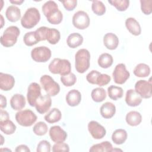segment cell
Masks as SVG:
<instances>
[{
  "mask_svg": "<svg viewBox=\"0 0 152 152\" xmlns=\"http://www.w3.org/2000/svg\"><path fill=\"white\" fill-rule=\"evenodd\" d=\"M5 16L8 21L16 22L21 18V11L15 5L9 6L5 11Z\"/></svg>",
  "mask_w": 152,
  "mask_h": 152,
  "instance_id": "cell-23",
  "label": "cell"
},
{
  "mask_svg": "<svg viewBox=\"0 0 152 152\" xmlns=\"http://www.w3.org/2000/svg\"><path fill=\"white\" fill-rule=\"evenodd\" d=\"M91 9L93 12L99 16L103 15L106 12L105 5L100 1H93Z\"/></svg>",
  "mask_w": 152,
  "mask_h": 152,
  "instance_id": "cell-35",
  "label": "cell"
},
{
  "mask_svg": "<svg viewBox=\"0 0 152 152\" xmlns=\"http://www.w3.org/2000/svg\"><path fill=\"white\" fill-rule=\"evenodd\" d=\"M107 94L111 99L116 100L123 96L124 90L121 87L112 85L107 88Z\"/></svg>",
  "mask_w": 152,
  "mask_h": 152,
  "instance_id": "cell-33",
  "label": "cell"
},
{
  "mask_svg": "<svg viewBox=\"0 0 152 152\" xmlns=\"http://www.w3.org/2000/svg\"><path fill=\"white\" fill-rule=\"evenodd\" d=\"M63 4L64 8L67 11H72L77 7V0H66V1H60Z\"/></svg>",
  "mask_w": 152,
  "mask_h": 152,
  "instance_id": "cell-45",
  "label": "cell"
},
{
  "mask_svg": "<svg viewBox=\"0 0 152 152\" xmlns=\"http://www.w3.org/2000/svg\"><path fill=\"white\" fill-rule=\"evenodd\" d=\"M150 66L144 63H140L136 65L134 68L133 72L134 74L137 77H147L150 74Z\"/></svg>",
  "mask_w": 152,
  "mask_h": 152,
  "instance_id": "cell-28",
  "label": "cell"
},
{
  "mask_svg": "<svg viewBox=\"0 0 152 152\" xmlns=\"http://www.w3.org/2000/svg\"><path fill=\"white\" fill-rule=\"evenodd\" d=\"M142 102L141 97L133 89L127 90L125 96L126 103L131 107H135L141 104Z\"/></svg>",
  "mask_w": 152,
  "mask_h": 152,
  "instance_id": "cell-17",
  "label": "cell"
},
{
  "mask_svg": "<svg viewBox=\"0 0 152 152\" xmlns=\"http://www.w3.org/2000/svg\"><path fill=\"white\" fill-rule=\"evenodd\" d=\"M111 80L110 77L106 74H100L97 80V85L100 87L107 85Z\"/></svg>",
  "mask_w": 152,
  "mask_h": 152,
  "instance_id": "cell-44",
  "label": "cell"
},
{
  "mask_svg": "<svg viewBox=\"0 0 152 152\" xmlns=\"http://www.w3.org/2000/svg\"><path fill=\"white\" fill-rule=\"evenodd\" d=\"M41 96V88L37 83H31L28 87L27 99L28 104L33 107L37 99Z\"/></svg>",
  "mask_w": 152,
  "mask_h": 152,
  "instance_id": "cell-12",
  "label": "cell"
},
{
  "mask_svg": "<svg viewBox=\"0 0 152 152\" xmlns=\"http://www.w3.org/2000/svg\"><path fill=\"white\" fill-rule=\"evenodd\" d=\"M113 146L109 141H103L101 143L92 145L90 149V152H110L112 151Z\"/></svg>",
  "mask_w": 152,
  "mask_h": 152,
  "instance_id": "cell-29",
  "label": "cell"
},
{
  "mask_svg": "<svg viewBox=\"0 0 152 152\" xmlns=\"http://www.w3.org/2000/svg\"><path fill=\"white\" fill-rule=\"evenodd\" d=\"M40 83L46 91L50 96H55L60 91V86L50 75H43L40 78Z\"/></svg>",
  "mask_w": 152,
  "mask_h": 152,
  "instance_id": "cell-6",
  "label": "cell"
},
{
  "mask_svg": "<svg viewBox=\"0 0 152 152\" xmlns=\"http://www.w3.org/2000/svg\"><path fill=\"white\" fill-rule=\"evenodd\" d=\"M126 123L132 126H135L140 124L142 121V116L137 111H130L128 112L125 118Z\"/></svg>",
  "mask_w": 152,
  "mask_h": 152,
  "instance_id": "cell-26",
  "label": "cell"
},
{
  "mask_svg": "<svg viewBox=\"0 0 152 152\" xmlns=\"http://www.w3.org/2000/svg\"><path fill=\"white\" fill-rule=\"evenodd\" d=\"M125 26L127 30L134 36H139L141 33V28L139 23L133 17H129L126 19Z\"/></svg>",
  "mask_w": 152,
  "mask_h": 152,
  "instance_id": "cell-20",
  "label": "cell"
},
{
  "mask_svg": "<svg viewBox=\"0 0 152 152\" xmlns=\"http://www.w3.org/2000/svg\"><path fill=\"white\" fill-rule=\"evenodd\" d=\"M20 29L15 26L7 27L1 37V43L2 46L8 48L14 46L20 35Z\"/></svg>",
  "mask_w": 152,
  "mask_h": 152,
  "instance_id": "cell-5",
  "label": "cell"
},
{
  "mask_svg": "<svg viewBox=\"0 0 152 152\" xmlns=\"http://www.w3.org/2000/svg\"><path fill=\"white\" fill-rule=\"evenodd\" d=\"M49 134L50 139L55 142H64L67 138V133L58 125L51 126Z\"/></svg>",
  "mask_w": 152,
  "mask_h": 152,
  "instance_id": "cell-15",
  "label": "cell"
},
{
  "mask_svg": "<svg viewBox=\"0 0 152 152\" xmlns=\"http://www.w3.org/2000/svg\"><path fill=\"white\" fill-rule=\"evenodd\" d=\"M108 2L114 6L119 11H125L129 5V1L128 0H109Z\"/></svg>",
  "mask_w": 152,
  "mask_h": 152,
  "instance_id": "cell-37",
  "label": "cell"
},
{
  "mask_svg": "<svg viewBox=\"0 0 152 152\" xmlns=\"http://www.w3.org/2000/svg\"><path fill=\"white\" fill-rule=\"evenodd\" d=\"M15 84V79L12 75L0 73V88L3 91L11 90Z\"/></svg>",
  "mask_w": 152,
  "mask_h": 152,
  "instance_id": "cell-16",
  "label": "cell"
},
{
  "mask_svg": "<svg viewBox=\"0 0 152 152\" xmlns=\"http://www.w3.org/2000/svg\"><path fill=\"white\" fill-rule=\"evenodd\" d=\"M24 0H17V1H12L10 0V2L12 4H16V5H21L22 3L24 2Z\"/></svg>",
  "mask_w": 152,
  "mask_h": 152,
  "instance_id": "cell-49",
  "label": "cell"
},
{
  "mask_svg": "<svg viewBox=\"0 0 152 152\" xmlns=\"http://www.w3.org/2000/svg\"><path fill=\"white\" fill-rule=\"evenodd\" d=\"M100 74V72L96 70H92L86 75V80L90 84H96L98 77Z\"/></svg>",
  "mask_w": 152,
  "mask_h": 152,
  "instance_id": "cell-42",
  "label": "cell"
},
{
  "mask_svg": "<svg viewBox=\"0 0 152 152\" xmlns=\"http://www.w3.org/2000/svg\"><path fill=\"white\" fill-rule=\"evenodd\" d=\"M23 42L26 46H31L39 42L36 37L34 31L26 33L23 37Z\"/></svg>",
  "mask_w": 152,
  "mask_h": 152,
  "instance_id": "cell-38",
  "label": "cell"
},
{
  "mask_svg": "<svg viewBox=\"0 0 152 152\" xmlns=\"http://www.w3.org/2000/svg\"><path fill=\"white\" fill-rule=\"evenodd\" d=\"M61 34L58 30L53 28L47 27L45 39L51 45L56 44L60 40Z\"/></svg>",
  "mask_w": 152,
  "mask_h": 152,
  "instance_id": "cell-24",
  "label": "cell"
},
{
  "mask_svg": "<svg viewBox=\"0 0 152 152\" xmlns=\"http://www.w3.org/2000/svg\"><path fill=\"white\" fill-rule=\"evenodd\" d=\"M51 148L50 144L46 140L40 141L37 146V152H50Z\"/></svg>",
  "mask_w": 152,
  "mask_h": 152,
  "instance_id": "cell-41",
  "label": "cell"
},
{
  "mask_svg": "<svg viewBox=\"0 0 152 152\" xmlns=\"http://www.w3.org/2000/svg\"><path fill=\"white\" fill-rule=\"evenodd\" d=\"M62 114L61 111L58 108H52L44 117L45 120L49 123L53 124L61 120Z\"/></svg>",
  "mask_w": 152,
  "mask_h": 152,
  "instance_id": "cell-30",
  "label": "cell"
},
{
  "mask_svg": "<svg viewBox=\"0 0 152 152\" xmlns=\"http://www.w3.org/2000/svg\"><path fill=\"white\" fill-rule=\"evenodd\" d=\"M16 128V125L10 119L0 121V129L5 134L11 135L14 134Z\"/></svg>",
  "mask_w": 152,
  "mask_h": 152,
  "instance_id": "cell-32",
  "label": "cell"
},
{
  "mask_svg": "<svg viewBox=\"0 0 152 152\" xmlns=\"http://www.w3.org/2000/svg\"><path fill=\"white\" fill-rule=\"evenodd\" d=\"M113 80L118 84H123L129 78L130 74L124 64H118L112 73Z\"/></svg>",
  "mask_w": 152,
  "mask_h": 152,
  "instance_id": "cell-10",
  "label": "cell"
},
{
  "mask_svg": "<svg viewBox=\"0 0 152 152\" xmlns=\"http://www.w3.org/2000/svg\"><path fill=\"white\" fill-rule=\"evenodd\" d=\"M100 112L103 118L105 119H110L115 115L116 107L112 103L107 102L101 106Z\"/></svg>",
  "mask_w": 152,
  "mask_h": 152,
  "instance_id": "cell-22",
  "label": "cell"
},
{
  "mask_svg": "<svg viewBox=\"0 0 152 152\" xmlns=\"http://www.w3.org/2000/svg\"><path fill=\"white\" fill-rule=\"evenodd\" d=\"M76 76L74 73L72 72L61 77V81L66 87H71L73 86L76 83Z\"/></svg>",
  "mask_w": 152,
  "mask_h": 152,
  "instance_id": "cell-39",
  "label": "cell"
},
{
  "mask_svg": "<svg viewBox=\"0 0 152 152\" xmlns=\"http://www.w3.org/2000/svg\"><path fill=\"white\" fill-rule=\"evenodd\" d=\"M9 115L8 113L6 110H4L2 109L1 110L0 114V121H4L7 119H9Z\"/></svg>",
  "mask_w": 152,
  "mask_h": 152,
  "instance_id": "cell-47",
  "label": "cell"
},
{
  "mask_svg": "<svg viewBox=\"0 0 152 152\" xmlns=\"http://www.w3.org/2000/svg\"><path fill=\"white\" fill-rule=\"evenodd\" d=\"M65 100L69 106L74 107L78 106L81 100V93L76 89H72L68 91L66 95Z\"/></svg>",
  "mask_w": 152,
  "mask_h": 152,
  "instance_id": "cell-18",
  "label": "cell"
},
{
  "mask_svg": "<svg viewBox=\"0 0 152 152\" xmlns=\"http://www.w3.org/2000/svg\"><path fill=\"white\" fill-rule=\"evenodd\" d=\"M135 91L143 99H149L152 95V86L150 80H138L135 84Z\"/></svg>",
  "mask_w": 152,
  "mask_h": 152,
  "instance_id": "cell-11",
  "label": "cell"
},
{
  "mask_svg": "<svg viewBox=\"0 0 152 152\" xmlns=\"http://www.w3.org/2000/svg\"><path fill=\"white\" fill-rule=\"evenodd\" d=\"M48 130V125H46V123L44 122H38L36 123L33 128V132L38 135V136H42L45 135Z\"/></svg>",
  "mask_w": 152,
  "mask_h": 152,
  "instance_id": "cell-36",
  "label": "cell"
},
{
  "mask_svg": "<svg viewBox=\"0 0 152 152\" xmlns=\"http://www.w3.org/2000/svg\"><path fill=\"white\" fill-rule=\"evenodd\" d=\"M52 104V99L49 95L40 96L36 102L35 107L37 112L40 114H44L48 111Z\"/></svg>",
  "mask_w": 152,
  "mask_h": 152,
  "instance_id": "cell-14",
  "label": "cell"
},
{
  "mask_svg": "<svg viewBox=\"0 0 152 152\" xmlns=\"http://www.w3.org/2000/svg\"><path fill=\"white\" fill-rule=\"evenodd\" d=\"M83 42V37L81 34L78 33H73L70 34L66 39L67 45L72 49L76 48L82 45Z\"/></svg>",
  "mask_w": 152,
  "mask_h": 152,
  "instance_id": "cell-25",
  "label": "cell"
},
{
  "mask_svg": "<svg viewBox=\"0 0 152 152\" xmlns=\"http://www.w3.org/2000/svg\"><path fill=\"white\" fill-rule=\"evenodd\" d=\"M1 27L2 28L3 27V25H4V23H3L4 19H3V16L1 14Z\"/></svg>",
  "mask_w": 152,
  "mask_h": 152,
  "instance_id": "cell-50",
  "label": "cell"
},
{
  "mask_svg": "<svg viewBox=\"0 0 152 152\" xmlns=\"http://www.w3.org/2000/svg\"><path fill=\"white\" fill-rule=\"evenodd\" d=\"M11 107L15 110H21L26 106V99L21 94H14L10 100Z\"/></svg>",
  "mask_w": 152,
  "mask_h": 152,
  "instance_id": "cell-21",
  "label": "cell"
},
{
  "mask_svg": "<svg viewBox=\"0 0 152 152\" xmlns=\"http://www.w3.org/2000/svg\"><path fill=\"white\" fill-rule=\"evenodd\" d=\"M52 151L54 152L57 151H65L68 152L69 151V145L64 142H56L52 147Z\"/></svg>",
  "mask_w": 152,
  "mask_h": 152,
  "instance_id": "cell-43",
  "label": "cell"
},
{
  "mask_svg": "<svg viewBox=\"0 0 152 152\" xmlns=\"http://www.w3.org/2000/svg\"><path fill=\"white\" fill-rule=\"evenodd\" d=\"M103 44L109 50L116 49L119 45V39L115 34L107 33L103 37Z\"/></svg>",
  "mask_w": 152,
  "mask_h": 152,
  "instance_id": "cell-19",
  "label": "cell"
},
{
  "mask_svg": "<svg viewBox=\"0 0 152 152\" xmlns=\"http://www.w3.org/2000/svg\"><path fill=\"white\" fill-rule=\"evenodd\" d=\"M15 151L19 152V151H24V152H30V150L28 147L27 145L24 144H21L18 145L16 148L15 149Z\"/></svg>",
  "mask_w": 152,
  "mask_h": 152,
  "instance_id": "cell-46",
  "label": "cell"
},
{
  "mask_svg": "<svg viewBox=\"0 0 152 152\" xmlns=\"http://www.w3.org/2000/svg\"><path fill=\"white\" fill-rule=\"evenodd\" d=\"M0 96H1L0 106H1V109H2L4 108H5L7 106V99L2 94H1Z\"/></svg>",
  "mask_w": 152,
  "mask_h": 152,
  "instance_id": "cell-48",
  "label": "cell"
},
{
  "mask_svg": "<svg viewBox=\"0 0 152 152\" xmlns=\"http://www.w3.org/2000/svg\"><path fill=\"white\" fill-rule=\"evenodd\" d=\"M44 15L49 23L52 24H59L63 19V14L59 10L57 4L53 1L46 2L42 7Z\"/></svg>",
  "mask_w": 152,
  "mask_h": 152,
  "instance_id": "cell-1",
  "label": "cell"
},
{
  "mask_svg": "<svg viewBox=\"0 0 152 152\" xmlns=\"http://www.w3.org/2000/svg\"><path fill=\"white\" fill-rule=\"evenodd\" d=\"M128 134L126 131L123 129H116L112 135V141L117 145L122 144L127 139Z\"/></svg>",
  "mask_w": 152,
  "mask_h": 152,
  "instance_id": "cell-27",
  "label": "cell"
},
{
  "mask_svg": "<svg viewBox=\"0 0 152 152\" xmlns=\"http://www.w3.org/2000/svg\"><path fill=\"white\" fill-rule=\"evenodd\" d=\"M15 120L17 123L23 126H30L37 120V116L30 109L19 110L15 114Z\"/></svg>",
  "mask_w": 152,
  "mask_h": 152,
  "instance_id": "cell-7",
  "label": "cell"
},
{
  "mask_svg": "<svg viewBox=\"0 0 152 152\" xmlns=\"http://www.w3.org/2000/svg\"><path fill=\"white\" fill-rule=\"evenodd\" d=\"M113 59L112 56L107 53L101 54L97 60L98 65L102 68H108L112 65Z\"/></svg>",
  "mask_w": 152,
  "mask_h": 152,
  "instance_id": "cell-31",
  "label": "cell"
},
{
  "mask_svg": "<svg viewBox=\"0 0 152 152\" xmlns=\"http://www.w3.org/2000/svg\"><path fill=\"white\" fill-rule=\"evenodd\" d=\"M49 71L53 74L65 75L71 72V65L70 62L65 59L54 58L48 66Z\"/></svg>",
  "mask_w": 152,
  "mask_h": 152,
  "instance_id": "cell-3",
  "label": "cell"
},
{
  "mask_svg": "<svg viewBox=\"0 0 152 152\" xmlns=\"http://www.w3.org/2000/svg\"><path fill=\"white\" fill-rule=\"evenodd\" d=\"M40 20L39 11L34 7L28 8L21 18V26L27 29L35 27Z\"/></svg>",
  "mask_w": 152,
  "mask_h": 152,
  "instance_id": "cell-4",
  "label": "cell"
},
{
  "mask_svg": "<svg viewBox=\"0 0 152 152\" xmlns=\"http://www.w3.org/2000/svg\"><path fill=\"white\" fill-rule=\"evenodd\" d=\"M90 53L86 49H79L75 55V67L78 73H84L90 67Z\"/></svg>",
  "mask_w": 152,
  "mask_h": 152,
  "instance_id": "cell-2",
  "label": "cell"
},
{
  "mask_svg": "<svg viewBox=\"0 0 152 152\" xmlns=\"http://www.w3.org/2000/svg\"><path fill=\"white\" fill-rule=\"evenodd\" d=\"M90 18L87 12L84 11H78L76 12L72 20L73 26L80 30L87 28L90 25Z\"/></svg>",
  "mask_w": 152,
  "mask_h": 152,
  "instance_id": "cell-9",
  "label": "cell"
},
{
  "mask_svg": "<svg viewBox=\"0 0 152 152\" xmlns=\"http://www.w3.org/2000/svg\"><path fill=\"white\" fill-rule=\"evenodd\" d=\"M91 96L94 102L97 103L101 102L106 98V92L104 88L97 87L92 90Z\"/></svg>",
  "mask_w": 152,
  "mask_h": 152,
  "instance_id": "cell-34",
  "label": "cell"
},
{
  "mask_svg": "<svg viewBox=\"0 0 152 152\" xmlns=\"http://www.w3.org/2000/svg\"><path fill=\"white\" fill-rule=\"evenodd\" d=\"M88 130L92 137L96 140L103 138L106 134L104 127L95 121H91L88 124Z\"/></svg>",
  "mask_w": 152,
  "mask_h": 152,
  "instance_id": "cell-13",
  "label": "cell"
},
{
  "mask_svg": "<svg viewBox=\"0 0 152 152\" xmlns=\"http://www.w3.org/2000/svg\"><path fill=\"white\" fill-rule=\"evenodd\" d=\"M141 10L142 13L145 15H150L152 12V1L151 0H141Z\"/></svg>",
  "mask_w": 152,
  "mask_h": 152,
  "instance_id": "cell-40",
  "label": "cell"
},
{
  "mask_svg": "<svg viewBox=\"0 0 152 152\" xmlns=\"http://www.w3.org/2000/svg\"><path fill=\"white\" fill-rule=\"evenodd\" d=\"M52 52L46 46H39L33 48L31 51V57L37 62H46L51 57Z\"/></svg>",
  "mask_w": 152,
  "mask_h": 152,
  "instance_id": "cell-8",
  "label": "cell"
}]
</instances>
